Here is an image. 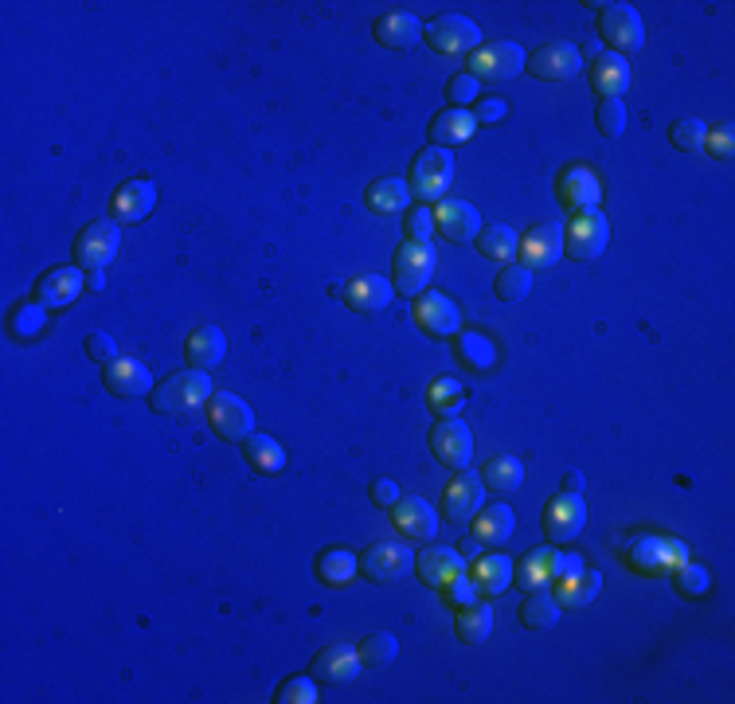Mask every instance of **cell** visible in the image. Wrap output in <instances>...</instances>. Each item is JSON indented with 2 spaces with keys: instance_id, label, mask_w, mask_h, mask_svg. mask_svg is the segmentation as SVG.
I'll return each instance as SVG.
<instances>
[{
  "instance_id": "cell-1",
  "label": "cell",
  "mask_w": 735,
  "mask_h": 704,
  "mask_svg": "<svg viewBox=\"0 0 735 704\" xmlns=\"http://www.w3.org/2000/svg\"><path fill=\"white\" fill-rule=\"evenodd\" d=\"M212 399V375L200 372V368H188V372H173L165 384L153 387L150 404L157 415H185L204 407Z\"/></svg>"
},
{
  "instance_id": "cell-2",
  "label": "cell",
  "mask_w": 735,
  "mask_h": 704,
  "mask_svg": "<svg viewBox=\"0 0 735 704\" xmlns=\"http://www.w3.org/2000/svg\"><path fill=\"white\" fill-rule=\"evenodd\" d=\"M450 180H454V153L442 150V145H427V150L415 157L411 165V196L419 204H438L447 196Z\"/></svg>"
},
{
  "instance_id": "cell-3",
  "label": "cell",
  "mask_w": 735,
  "mask_h": 704,
  "mask_svg": "<svg viewBox=\"0 0 735 704\" xmlns=\"http://www.w3.org/2000/svg\"><path fill=\"white\" fill-rule=\"evenodd\" d=\"M579 552H559V548H536L521 563H512V583H521V592H536V587H552L559 575L583 568Z\"/></svg>"
},
{
  "instance_id": "cell-4",
  "label": "cell",
  "mask_w": 735,
  "mask_h": 704,
  "mask_svg": "<svg viewBox=\"0 0 735 704\" xmlns=\"http://www.w3.org/2000/svg\"><path fill=\"white\" fill-rule=\"evenodd\" d=\"M685 560H689V548L673 536H633L626 548V563L642 575H673Z\"/></svg>"
},
{
  "instance_id": "cell-5",
  "label": "cell",
  "mask_w": 735,
  "mask_h": 704,
  "mask_svg": "<svg viewBox=\"0 0 735 704\" xmlns=\"http://www.w3.org/2000/svg\"><path fill=\"white\" fill-rule=\"evenodd\" d=\"M391 266H395L391 286H395L400 294H407V298H419V294L430 286V274H435V266H438V254L430 243L407 239V243H400V251H395Z\"/></svg>"
},
{
  "instance_id": "cell-6",
  "label": "cell",
  "mask_w": 735,
  "mask_h": 704,
  "mask_svg": "<svg viewBox=\"0 0 735 704\" xmlns=\"http://www.w3.org/2000/svg\"><path fill=\"white\" fill-rule=\"evenodd\" d=\"M598 32H603V44L623 59L633 56V51H642V44H645L642 12L633 9V4H603Z\"/></svg>"
},
{
  "instance_id": "cell-7",
  "label": "cell",
  "mask_w": 735,
  "mask_h": 704,
  "mask_svg": "<svg viewBox=\"0 0 735 704\" xmlns=\"http://www.w3.org/2000/svg\"><path fill=\"white\" fill-rule=\"evenodd\" d=\"M524 63H529V56H524V47L517 44V39H494V44H482L470 56V75L482 83V79H489V83H505V79H517L524 71Z\"/></svg>"
},
{
  "instance_id": "cell-8",
  "label": "cell",
  "mask_w": 735,
  "mask_h": 704,
  "mask_svg": "<svg viewBox=\"0 0 735 704\" xmlns=\"http://www.w3.org/2000/svg\"><path fill=\"white\" fill-rule=\"evenodd\" d=\"M606 239H610L606 216L598 207H583V212H576V219L564 227V254H571L579 263H591V259L603 254Z\"/></svg>"
},
{
  "instance_id": "cell-9",
  "label": "cell",
  "mask_w": 735,
  "mask_h": 704,
  "mask_svg": "<svg viewBox=\"0 0 735 704\" xmlns=\"http://www.w3.org/2000/svg\"><path fill=\"white\" fill-rule=\"evenodd\" d=\"M118 247H121L118 219L86 224L75 239V266H83V271H106L118 259Z\"/></svg>"
},
{
  "instance_id": "cell-10",
  "label": "cell",
  "mask_w": 735,
  "mask_h": 704,
  "mask_svg": "<svg viewBox=\"0 0 735 704\" xmlns=\"http://www.w3.org/2000/svg\"><path fill=\"white\" fill-rule=\"evenodd\" d=\"M430 451H435V458L442 462V466L454 469V474L458 469H470V462H474V431L465 427V419L447 415V419H438L435 427H430Z\"/></svg>"
},
{
  "instance_id": "cell-11",
  "label": "cell",
  "mask_w": 735,
  "mask_h": 704,
  "mask_svg": "<svg viewBox=\"0 0 735 704\" xmlns=\"http://www.w3.org/2000/svg\"><path fill=\"white\" fill-rule=\"evenodd\" d=\"M427 44L435 51H442V56H474L477 47H482V28L470 16H462V12H447V16L430 20Z\"/></svg>"
},
{
  "instance_id": "cell-12",
  "label": "cell",
  "mask_w": 735,
  "mask_h": 704,
  "mask_svg": "<svg viewBox=\"0 0 735 704\" xmlns=\"http://www.w3.org/2000/svg\"><path fill=\"white\" fill-rule=\"evenodd\" d=\"M208 422H212V431L227 442H242L247 434H254V411L247 399L232 392H212L208 399Z\"/></svg>"
},
{
  "instance_id": "cell-13",
  "label": "cell",
  "mask_w": 735,
  "mask_h": 704,
  "mask_svg": "<svg viewBox=\"0 0 735 704\" xmlns=\"http://www.w3.org/2000/svg\"><path fill=\"white\" fill-rule=\"evenodd\" d=\"M411 572H415V552L400 540H383L360 556V575H368L372 583H400Z\"/></svg>"
},
{
  "instance_id": "cell-14",
  "label": "cell",
  "mask_w": 735,
  "mask_h": 704,
  "mask_svg": "<svg viewBox=\"0 0 735 704\" xmlns=\"http://www.w3.org/2000/svg\"><path fill=\"white\" fill-rule=\"evenodd\" d=\"M524 71L544 79V83H564V79H576L583 71V51L576 44H544L529 56Z\"/></svg>"
},
{
  "instance_id": "cell-15",
  "label": "cell",
  "mask_w": 735,
  "mask_h": 704,
  "mask_svg": "<svg viewBox=\"0 0 735 704\" xmlns=\"http://www.w3.org/2000/svg\"><path fill=\"white\" fill-rule=\"evenodd\" d=\"M485 505V481L474 469H458V478L447 486V498H442V513H447L450 525H474L477 509Z\"/></svg>"
},
{
  "instance_id": "cell-16",
  "label": "cell",
  "mask_w": 735,
  "mask_h": 704,
  "mask_svg": "<svg viewBox=\"0 0 735 704\" xmlns=\"http://www.w3.org/2000/svg\"><path fill=\"white\" fill-rule=\"evenodd\" d=\"M360 669H364L360 649H356L353 642H333V646H325L313 657L309 677H313V681H325V685H348V681L360 677Z\"/></svg>"
},
{
  "instance_id": "cell-17",
  "label": "cell",
  "mask_w": 735,
  "mask_h": 704,
  "mask_svg": "<svg viewBox=\"0 0 735 704\" xmlns=\"http://www.w3.org/2000/svg\"><path fill=\"white\" fill-rule=\"evenodd\" d=\"M586 525V501L579 498V493H556V498L544 505V533H548V540H556V545H564V540H576L579 533H583Z\"/></svg>"
},
{
  "instance_id": "cell-18",
  "label": "cell",
  "mask_w": 735,
  "mask_h": 704,
  "mask_svg": "<svg viewBox=\"0 0 735 704\" xmlns=\"http://www.w3.org/2000/svg\"><path fill=\"white\" fill-rule=\"evenodd\" d=\"M482 212L470 200H438L435 207V231L450 243H474L482 235Z\"/></svg>"
},
{
  "instance_id": "cell-19",
  "label": "cell",
  "mask_w": 735,
  "mask_h": 704,
  "mask_svg": "<svg viewBox=\"0 0 735 704\" xmlns=\"http://www.w3.org/2000/svg\"><path fill=\"white\" fill-rule=\"evenodd\" d=\"M517 254H524V266H529V271H548V266H556L559 259H564V224L552 219V224L532 227L521 239V247H517Z\"/></svg>"
},
{
  "instance_id": "cell-20",
  "label": "cell",
  "mask_w": 735,
  "mask_h": 704,
  "mask_svg": "<svg viewBox=\"0 0 735 704\" xmlns=\"http://www.w3.org/2000/svg\"><path fill=\"white\" fill-rule=\"evenodd\" d=\"M86 290V271L83 266H56L36 282V301L44 310H63L79 294Z\"/></svg>"
},
{
  "instance_id": "cell-21",
  "label": "cell",
  "mask_w": 735,
  "mask_h": 704,
  "mask_svg": "<svg viewBox=\"0 0 735 704\" xmlns=\"http://www.w3.org/2000/svg\"><path fill=\"white\" fill-rule=\"evenodd\" d=\"M415 321H419L423 333L430 337H454L458 329H462V313L450 298H442L438 290H423L415 298Z\"/></svg>"
},
{
  "instance_id": "cell-22",
  "label": "cell",
  "mask_w": 735,
  "mask_h": 704,
  "mask_svg": "<svg viewBox=\"0 0 735 704\" xmlns=\"http://www.w3.org/2000/svg\"><path fill=\"white\" fill-rule=\"evenodd\" d=\"M157 207V184L153 180H126V184L114 188L110 196V216L118 224H133V219H145Z\"/></svg>"
},
{
  "instance_id": "cell-23",
  "label": "cell",
  "mask_w": 735,
  "mask_h": 704,
  "mask_svg": "<svg viewBox=\"0 0 735 704\" xmlns=\"http://www.w3.org/2000/svg\"><path fill=\"white\" fill-rule=\"evenodd\" d=\"M391 521L407 540H435L438 536V513L423 498H400L391 505Z\"/></svg>"
},
{
  "instance_id": "cell-24",
  "label": "cell",
  "mask_w": 735,
  "mask_h": 704,
  "mask_svg": "<svg viewBox=\"0 0 735 704\" xmlns=\"http://www.w3.org/2000/svg\"><path fill=\"white\" fill-rule=\"evenodd\" d=\"M556 192L559 200L571 207V212H583V207H598V196H603V188H598V177L586 165H568V169L556 177Z\"/></svg>"
},
{
  "instance_id": "cell-25",
  "label": "cell",
  "mask_w": 735,
  "mask_h": 704,
  "mask_svg": "<svg viewBox=\"0 0 735 704\" xmlns=\"http://www.w3.org/2000/svg\"><path fill=\"white\" fill-rule=\"evenodd\" d=\"M106 387L118 399H141V395H153V375L141 360L118 357L114 365H106Z\"/></svg>"
},
{
  "instance_id": "cell-26",
  "label": "cell",
  "mask_w": 735,
  "mask_h": 704,
  "mask_svg": "<svg viewBox=\"0 0 735 704\" xmlns=\"http://www.w3.org/2000/svg\"><path fill=\"white\" fill-rule=\"evenodd\" d=\"M598 592H603V572L586 568V563L552 583V595H556L559 607H586V602L598 599Z\"/></svg>"
},
{
  "instance_id": "cell-27",
  "label": "cell",
  "mask_w": 735,
  "mask_h": 704,
  "mask_svg": "<svg viewBox=\"0 0 735 704\" xmlns=\"http://www.w3.org/2000/svg\"><path fill=\"white\" fill-rule=\"evenodd\" d=\"M185 357L192 368H200V372H212V368L224 365L227 357V337L220 325H200L192 329V337H188L185 345Z\"/></svg>"
},
{
  "instance_id": "cell-28",
  "label": "cell",
  "mask_w": 735,
  "mask_h": 704,
  "mask_svg": "<svg viewBox=\"0 0 735 704\" xmlns=\"http://www.w3.org/2000/svg\"><path fill=\"white\" fill-rule=\"evenodd\" d=\"M415 572H419V580L427 583V587H447L454 575L465 572L462 556L454 552V548H442V545H430L427 552L415 556Z\"/></svg>"
},
{
  "instance_id": "cell-29",
  "label": "cell",
  "mask_w": 735,
  "mask_h": 704,
  "mask_svg": "<svg viewBox=\"0 0 735 704\" xmlns=\"http://www.w3.org/2000/svg\"><path fill=\"white\" fill-rule=\"evenodd\" d=\"M341 294H345V301L356 313H380L388 310L391 298H395V286H391L388 278H380V274H364V278L348 282Z\"/></svg>"
},
{
  "instance_id": "cell-30",
  "label": "cell",
  "mask_w": 735,
  "mask_h": 704,
  "mask_svg": "<svg viewBox=\"0 0 735 704\" xmlns=\"http://www.w3.org/2000/svg\"><path fill=\"white\" fill-rule=\"evenodd\" d=\"M372 32L383 47H391V51H407V47H415L423 39V24L415 12H383V16L376 20Z\"/></svg>"
},
{
  "instance_id": "cell-31",
  "label": "cell",
  "mask_w": 735,
  "mask_h": 704,
  "mask_svg": "<svg viewBox=\"0 0 735 704\" xmlns=\"http://www.w3.org/2000/svg\"><path fill=\"white\" fill-rule=\"evenodd\" d=\"M591 83H595V91L603 98H623L630 91V63L623 56H615V51H603L595 59V67H591Z\"/></svg>"
},
{
  "instance_id": "cell-32",
  "label": "cell",
  "mask_w": 735,
  "mask_h": 704,
  "mask_svg": "<svg viewBox=\"0 0 735 704\" xmlns=\"http://www.w3.org/2000/svg\"><path fill=\"white\" fill-rule=\"evenodd\" d=\"M512 528H517V516H512L509 505L494 501V505H482L474 516V536L482 545H509Z\"/></svg>"
},
{
  "instance_id": "cell-33",
  "label": "cell",
  "mask_w": 735,
  "mask_h": 704,
  "mask_svg": "<svg viewBox=\"0 0 735 704\" xmlns=\"http://www.w3.org/2000/svg\"><path fill=\"white\" fill-rule=\"evenodd\" d=\"M477 133V122L470 110H454V106H447L442 114H435L430 118V141H438L442 150L447 145H462V141H470Z\"/></svg>"
},
{
  "instance_id": "cell-34",
  "label": "cell",
  "mask_w": 735,
  "mask_h": 704,
  "mask_svg": "<svg viewBox=\"0 0 735 704\" xmlns=\"http://www.w3.org/2000/svg\"><path fill=\"white\" fill-rule=\"evenodd\" d=\"M364 200H368V207L380 212V216H395V212H403V207L411 204V184L403 177H380L368 184Z\"/></svg>"
},
{
  "instance_id": "cell-35",
  "label": "cell",
  "mask_w": 735,
  "mask_h": 704,
  "mask_svg": "<svg viewBox=\"0 0 735 704\" xmlns=\"http://www.w3.org/2000/svg\"><path fill=\"white\" fill-rule=\"evenodd\" d=\"M454 357L462 360L470 372H489L497 365V345L485 333H454Z\"/></svg>"
},
{
  "instance_id": "cell-36",
  "label": "cell",
  "mask_w": 735,
  "mask_h": 704,
  "mask_svg": "<svg viewBox=\"0 0 735 704\" xmlns=\"http://www.w3.org/2000/svg\"><path fill=\"white\" fill-rule=\"evenodd\" d=\"M482 481L494 493H517V489H524V462L517 454H494L485 462Z\"/></svg>"
},
{
  "instance_id": "cell-37",
  "label": "cell",
  "mask_w": 735,
  "mask_h": 704,
  "mask_svg": "<svg viewBox=\"0 0 735 704\" xmlns=\"http://www.w3.org/2000/svg\"><path fill=\"white\" fill-rule=\"evenodd\" d=\"M474 583H477V592L482 595H501V592H509V583H512V560L509 556H501V552H494V556H482V560L474 563Z\"/></svg>"
},
{
  "instance_id": "cell-38",
  "label": "cell",
  "mask_w": 735,
  "mask_h": 704,
  "mask_svg": "<svg viewBox=\"0 0 735 704\" xmlns=\"http://www.w3.org/2000/svg\"><path fill=\"white\" fill-rule=\"evenodd\" d=\"M356 575H360V560L348 548H329V552L317 556V580L329 583V587H345Z\"/></svg>"
},
{
  "instance_id": "cell-39",
  "label": "cell",
  "mask_w": 735,
  "mask_h": 704,
  "mask_svg": "<svg viewBox=\"0 0 735 704\" xmlns=\"http://www.w3.org/2000/svg\"><path fill=\"white\" fill-rule=\"evenodd\" d=\"M494 627H497V614L489 602H470V607L458 610V639H462L465 646L485 642L494 634Z\"/></svg>"
},
{
  "instance_id": "cell-40",
  "label": "cell",
  "mask_w": 735,
  "mask_h": 704,
  "mask_svg": "<svg viewBox=\"0 0 735 704\" xmlns=\"http://www.w3.org/2000/svg\"><path fill=\"white\" fill-rule=\"evenodd\" d=\"M242 454H247V462H251L254 469H262V474H278V469H286V451H282V442L271 439V434H247L242 439Z\"/></svg>"
},
{
  "instance_id": "cell-41",
  "label": "cell",
  "mask_w": 735,
  "mask_h": 704,
  "mask_svg": "<svg viewBox=\"0 0 735 704\" xmlns=\"http://www.w3.org/2000/svg\"><path fill=\"white\" fill-rule=\"evenodd\" d=\"M559 614H564V607H559L548 587H536V592H529V599L521 602V622L529 630H552L559 622Z\"/></svg>"
},
{
  "instance_id": "cell-42",
  "label": "cell",
  "mask_w": 735,
  "mask_h": 704,
  "mask_svg": "<svg viewBox=\"0 0 735 704\" xmlns=\"http://www.w3.org/2000/svg\"><path fill=\"white\" fill-rule=\"evenodd\" d=\"M474 243L485 259H494V263H509V259H517L521 235L512 231V227H505V224H494V227H482V235H477Z\"/></svg>"
},
{
  "instance_id": "cell-43",
  "label": "cell",
  "mask_w": 735,
  "mask_h": 704,
  "mask_svg": "<svg viewBox=\"0 0 735 704\" xmlns=\"http://www.w3.org/2000/svg\"><path fill=\"white\" fill-rule=\"evenodd\" d=\"M356 649H360V661L368 669H383L400 657V639L388 634V630H376V634H368V639H364Z\"/></svg>"
},
{
  "instance_id": "cell-44",
  "label": "cell",
  "mask_w": 735,
  "mask_h": 704,
  "mask_svg": "<svg viewBox=\"0 0 735 704\" xmlns=\"http://www.w3.org/2000/svg\"><path fill=\"white\" fill-rule=\"evenodd\" d=\"M44 329H47V310L39 306V301H20L16 310H12L9 333L16 341H36Z\"/></svg>"
},
{
  "instance_id": "cell-45",
  "label": "cell",
  "mask_w": 735,
  "mask_h": 704,
  "mask_svg": "<svg viewBox=\"0 0 735 704\" xmlns=\"http://www.w3.org/2000/svg\"><path fill=\"white\" fill-rule=\"evenodd\" d=\"M494 290L501 301H524L532 290V271L524 263H505L494 282Z\"/></svg>"
},
{
  "instance_id": "cell-46",
  "label": "cell",
  "mask_w": 735,
  "mask_h": 704,
  "mask_svg": "<svg viewBox=\"0 0 735 704\" xmlns=\"http://www.w3.org/2000/svg\"><path fill=\"white\" fill-rule=\"evenodd\" d=\"M427 399H430V411H435L438 419H447V415L462 411L465 392H462V384H458L454 375H442V380H435V384H430Z\"/></svg>"
},
{
  "instance_id": "cell-47",
  "label": "cell",
  "mask_w": 735,
  "mask_h": 704,
  "mask_svg": "<svg viewBox=\"0 0 735 704\" xmlns=\"http://www.w3.org/2000/svg\"><path fill=\"white\" fill-rule=\"evenodd\" d=\"M595 122L603 138H623L626 133V103L623 98H603L595 110Z\"/></svg>"
},
{
  "instance_id": "cell-48",
  "label": "cell",
  "mask_w": 735,
  "mask_h": 704,
  "mask_svg": "<svg viewBox=\"0 0 735 704\" xmlns=\"http://www.w3.org/2000/svg\"><path fill=\"white\" fill-rule=\"evenodd\" d=\"M704 133H708V126L700 122V118H680V122H673L669 141L677 145V150L697 153V150H704Z\"/></svg>"
},
{
  "instance_id": "cell-49",
  "label": "cell",
  "mask_w": 735,
  "mask_h": 704,
  "mask_svg": "<svg viewBox=\"0 0 735 704\" xmlns=\"http://www.w3.org/2000/svg\"><path fill=\"white\" fill-rule=\"evenodd\" d=\"M673 583H677V592L680 595H692V599H697V595H704L708 592V583H712V575L704 572V568H700V563H680L677 572H673Z\"/></svg>"
},
{
  "instance_id": "cell-50",
  "label": "cell",
  "mask_w": 735,
  "mask_h": 704,
  "mask_svg": "<svg viewBox=\"0 0 735 704\" xmlns=\"http://www.w3.org/2000/svg\"><path fill=\"white\" fill-rule=\"evenodd\" d=\"M477 91H482V83L470 71H458L447 83V103H454V110H470V103H477Z\"/></svg>"
},
{
  "instance_id": "cell-51",
  "label": "cell",
  "mask_w": 735,
  "mask_h": 704,
  "mask_svg": "<svg viewBox=\"0 0 735 704\" xmlns=\"http://www.w3.org/2000/svg\"><path fill=\"white\" fill-rule=\"evenodd\" d=\"M274 701L278 704H317V685H313V677H289L286 685L274 693Z\"/></svg>"
},
{
  "instance_id": "cell-52",
  "label": "cell",
  "mask_w": 735,
  "mask_h": 704,
  "mask_svg": "<svg viewBox=\"0 0 735 704\" xmlns=\"http://www.w3.org/2000/svg\"><path fill=\"white\" fill-rule=\"evenodd\" d=\"M438 592H442V599H447L450 607H458V610L470 607V602H477V595H482V592H477L474 575H465V572L454 575V580H450L447 587H438Z\"/></svg>"
},
{
  "instance_id": "cell-53",
  "label": "cell",
  "mask_w": 735,
  "mask_h": 704,
  "mask_svg": "<svg viewBox=\"0 0 735 704\" xmlns=\"http://www.w3.org/2000/svg\"><path fill=\"white\" fill-rule=\"evenodd\" d=\"M86 357L98 360V365H114L118 360V341L110 333H103V329H94V333H86Z\"/></svg>"
},
{
  "instance_id": "cell-54",
  "label": "cell",
  "mask_w": 735,
  "mask_h": 704,
  "mask_svg": "<svg viewBox=\"0 0 735 704\" xmlns=\"http://www.w3.org/2000/svg\"><path fill=\"white\" fill-rule=\"evenodd\" d=\"M704 150L712 153L716 160H732V150H735V133H732V122L716 126V130L704 133Z\"/></svg>"
},
{
  "instance_id": "cell-55",
  "label": "cell",
  "mask_w": 735,
  "mask_h": 704,
  "mask_svg": "<svg viewBox=\"0 0 735 704\" xmlns=\"http://www.w3.org/2000/svg\"><path fill=\"white\" fill-rule=\"evenodd\" d=\"M407 231H411V239L430 243V231H435V212H430V204L411 207V212H407Z\"/></svg>"
},
{
  "instance_id": "cell-56",
  "label": "cell",
  "mask_w": 735,
  "mask_h": 704,
  "mask_svg": "<svg viewBox=\"0 0 735 704\" xmlns=\"http://www.w3.org/2000/svg\"><path fill=\"white\" fill-rule=\"evenodd\" d=\"M470 114H474V122H501L505 114H509V103L505 98H482Z\"/></svg>"
},
{
  "instance_id": "cell-57",
  "label": "cell",
  "mask_w": 735,
  "mask_h": 704,
  "mask_svg": "<svg viewBox=\"0 0 735 704\" xmlns=\"http://www.w3.org/2000/svg\"><path fill=\"white\" fill-rule=\"evenodd\" d=\"M400 498H403L400 486H395V481H391V478L372 481V501H376V505H380V509H391Z\"/></svg>"
},
{
  "instance_id": "cell-58",
  "label": "cell",
  "mask_w": 735,
  "mask_h": 704,
  "mask_svg": "<svg viewBox=\"0 0 735 704\" xmlns=\"http://www.w3.org/2000/svg\"><path fill=\"white\" fill-rule=\"evenodd\" d=\"M86 290H106V274L103 271H86Z\"/></svg>"
},
{
  "instance_id": "cell-59",
  "label": "cell",
  "mask_w": 735,
  "mask_h": 704,
  "mask_svg": "<svg viewBox=\"0 0 735 704\" xmlns=\"http://www.w3.org/2000/svg\"><path fill=\"white\" fill-rule=\"evenodd\" d=\"M564 486H568V493H579V489H583V474H579V469H568Z\"/></svg>"
},
{
  "instance_id": "cell-60",
  "label": "cell",
  "mask_w": 735,
  "mask_h": 704,
  "mask_svg": "<svg viewBox=\"0 0 735 704\" xmlns=\"http://www.w3.org/2000/svg\"><path fill=\"white\" fill-rule=\"evenodd\" d=\"M603 56V44H598V39H591V44H586V59H598Z\"/></svg>"
}]
</instances>
